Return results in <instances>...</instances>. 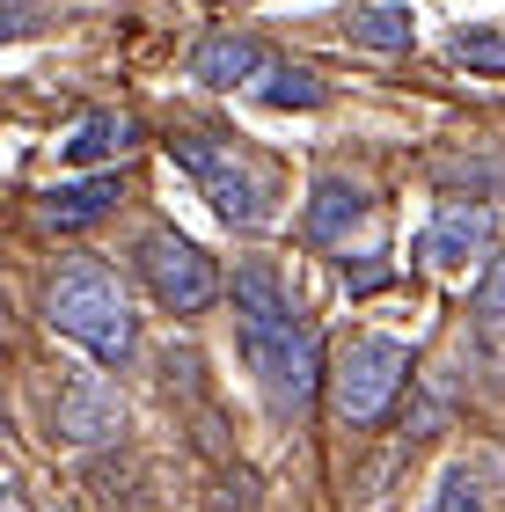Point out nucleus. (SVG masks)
<instances>
[{
    "label": "nucleus",
    "mask_w": 505,
    "mask_h": 512,
    "mask_svg": "<svg viewBox=\"0 0 505 512\" xmlns=\"http://www.w3.org/2000/svg\"><path fill=\"white\" fill-rule=\"evenodd\" d=\"M484 242H491V213L484 205H440V220L425 227L418 256L440 264V271H454V264H469V256H484Z\"/></svg>",
    "instance_id": "obj_7"
},
{
    "label": "nucleus",
    "mask_w": 505,
    "mask_h": 512,
    "mask_svg": "<svg viewBox=\"0 0 505 512\" xmlns=\"http://www.w3.org/2000/svg\"><path fill=\"white\" fill-rule=\"evenodd\" d=\"M0 37H22V30H8V22H0Z\"/></svg>",
    "instance_id": "obj_20"
},
{
    "label": "nucleus",
    "mask_w": 505,
    "mask_h": 512,
    "mask_svg": "<svg viewBox=\"0 0 505 512\" xmlns=\"http://www.w3.org/2000/svg\"><path fill=\"white\" fill-rule=\"evenodd\" d=\"M323 96L330 88L315 74H301V66H271V74L257 81V103H271V110H323Z\"/></svg>",
    "instance_id": "obj_14"
},
{
    "label": "nucleus",
    "mask_w": 505,
    "mask_h": 512,
    "mask_svg": "<svg viewBox=\"0 0 505 512\" xmlns=\"http://www.w3.org/2000/svg\"><path fill=\"white\" fill-rule=\"evenodd\" d=\"M132 147V118L125 110H88V118L74 125V139H66V161L74 169H103V161H118Z\"/></svg>",
    "instance_id": "obj_11"
},
{
    "label": "nucleus",
    "mask_w": 505,
    "mask_h": 512,
    "mask_svg": "<svg viewBox=\"0 0 505 512\" xmlns=\"http://www.w3.org/2000/svg\"><path fill=\"white\" fill-rule=\"evenodd\" d=\"M425 512H484V491H476V476H469V469H447Z\"/></svg>",
    "instance_id": "obj_17"
},
{
    "label": "nucleus",
    "mask_w": 505,
    "mask_h": 512,
    "mask_svg": "<svg viewBox=\"0 0 505 512\" xmlns=\"http://www.w3.org/2000/svg\"><path fill=\"white\" fill-rule=\"evenodd\" d=\"M44 8H52V0H0V22H8V30H37Z\"/></svg>",
    "instance_id": "obj_18"
},
{
    "label": "nucleus",
    "mask_w": 505,
    "mask_h": 512,
    "mask_svg": "<svg viewBox=\"0 0 505 512\" xmlns=\"http://www.w3.org/2000/svg\"><path fill=\"white\" fill-rule=\"evenodd\" d=\"M110 205H118V176H81V183H59V191L44 198V220H52L59 235H74V227H96Z\"/></svg>",
    "instance_id": "obj_10"
},
{
    "label": "nucleus",
    "mask_w": 505,
    "mask_h": 512,
    "mask_svg": "<svg viewBox=\"0 0 505 512\" xmlns=\"http://www.w3.org/2000/svg\"><path fill=\"white\" fill-rule=\"evenodd\" d=\"M0 512H22V498H15V491H0Z\"/></svg>",
    "instance_id": "obj_19"
},
{
    "label": "nucleus",
    "mask_w": 505,
    "mask_h": 512,
    "mask_svg": "<svg viewBox=\"0 0 505 512\" xmlns=\"http://www.w3.org/2000/svg\"><path fill=\"white\" fill-rule=\"evenodd\" d=\"M52 425H59V439H74V447H103V439H118L125 403H118V388H103L96 374H81V381L59 388Z\"/></svg>",
    "instance_id": "obj_6"
},
{
    "label": "nucleus",
    "mask_w": 505,
    "mask_h": 512,
    "mask_svg": "<svg viewBox=\"0 0 505 512\" xmlns=\"http://www.w3.org/2000/svg\"><path fill=\"white\" fill-rule=\"evenodd\" d=\"M52 330H66L74 344H88L96 359H125L132 352V308L118 293V278L103 264H74L52 278Z\"/></svg>",
    "instance_id": "obj_1"
},
{
    "label": "nucleus",
    "mask_w": 505,
    "mask_h": 512,
    "mask_svg": "<svg viewBox=\"0 0 505 512\" xmlns=\"http://www.w3.org/2000/svg\"><path fill=\"white\" fill-rule=\"evenodd\" d=\"M169 154L198 176V191L213 198V213L227 227H257L271 213V176L249 154H235V139H205V132H176Z\"/></svg>",
    "instance_id": "obj_2"
},
{
    "label": "nucleus",
    "mask_w": 505,
    "mask_h": 512,
    "mask_svg": "<svg viewBox=\"0 0 505 512\" xmlns=\"http://www.w3.org/2000/svg\"><path fill=\"white\" fill-rule=\"evenodd\" d=\"M0 432H8V410H0Z\"/></svg>",
    "instance_id": "obj_21"
},
{
    "label": "nucleus",
    "mask_w": 505,
    "mask_h": 512,
    "mask_svg": "<svg viewBox=\"0 0 505 512\" xmlns=\"http://www.w3.org/2000/svg\"><path fill=\"white\" fill-rule=\"evenodd\" d=\"M454 59L476 66V74H505V37H498V30H476V22H469V30H454Z\"/></svg>",
    "instance_id": "obj_15"
},
{
    "label": "nucleus",
    "mask_w": 505,
    "mask_h": 512,
    "mask_svg": "<svg viewBox=\"0 0 505 512\" xmlns=\"http://www.w3.org/2000/svg\"><path fill=\"white\" fill-rule=\"evenodd\" d=\"M476 322L498 337L505 330V249L491 256V271H484V286H476Z\"/></svg>",
    "instance_id": "obj_16"
},
{
    "label": "nucleus",
    "mask_w": 505,
    "mask_h": 512,
    "mask_svg": "<svg viewBox=\"0 0 505 512\" xmlns=\"http://www.w3.org/2000/svg\"><path fill=\"white\" fill-rule=\"evenodd\" d=\"M359 220H366V191H359V183H344V176L315 183V198H308V242H344Z\"/></svg>",
    "instance_id": "obj_9"
},
{
    "label": "nucleus",
    "mask_w": 505,
    "mask_h": 512,
    "mask_svg": "<svg viewBox=\"0 0 505 512\" xmlns=\"http://www.w3.org/2000/svg\"><path fill=\"white\" fill-rule=\"evenodd\" d=\"M403 381H410V352L396 337H352L337 352V374H330L337 417L344 425H374V417H388V403L403 395Z\"/></svg>",
    "instance_id": "obj_4"
},
{
    "label": "nucleus",
    "mask_w": 505,
    "mask_h": 512,
    "mask_svg": "<svg viewBox=\"0 0 505 512\" xmlns=\"http://www.w3.org/2000/svg\"><path fill=\"white\" fill-rule=\"evenodd\" d=\"M235 315H242V330H264V322H293V300L279 293L271 264H242V271H235Z\"/></svg>",
    "instance_id": "obj_12"
},
{
    "label": "nucleus",
    "mask_w": 505,
    "mask_h": 512,
    "mask_svg": "<svg viewBox=\"0 0 505 512\" xmlns=\"http://www.w3.org/2000/svg\"><path fill=\"white\" fill-rule=\"evenodd\" d=\"M352 37L366 44V52H410L418 22H410V8H396V0H381V8H366V15L352 22Z\"/></svg>",
    "instance_id": "obj_13"
},
{
    "label": "nucleus",
    "mask_w": 505,
    "mask_h": 512,
    "mask_svg": "<svg viewBox=\"0 0 505 512\" xmlns=\"http://www.w3.org/2000/svg\"><path fill=\"white\" fill-rule=\"evenodd\" d=\"M191 74H198V81H213V88L257 81V74H264V44H257V37H242V30H220V37H205L198 52H191Z\"/></svg>",
    "instance_id": "obj_8"
},
{
    "label": "nucleus",
    "mask_w": 505,
    "mask_h": 512,
    "mask_svg": "<svg viewBox=\"0 0 505 512\" xmlns=\"http://www.w3.org/2000/svg\"><path fill=\"white\" fill-rule=\"evenodd\" d=\"M140 271H147V286H154V300H162L169 315H198V308H213V300H220L213 256H205L198 242L169 235V227L140 242Z\"/></svg>",
    "instance_id": "obj_5"
},
{
    "label": "nucleus",
    "mask_w": 505,
    "mask_h": 512,
    "mask_svg": "<svg viewBox=\"0 0 505 512\" xmlns=\"http://www.w3.org/2000/svg\"><path fill=\"white\" fill-rule=\"evenodd\" d=\"M242 352H249V366H257V381H264V395L279 410H308L315 403L323 344H315V330L301 315H293V322H264V330H242Z\"/></svg>",
    "instance_id": "obj_3"
}]
</instances>
